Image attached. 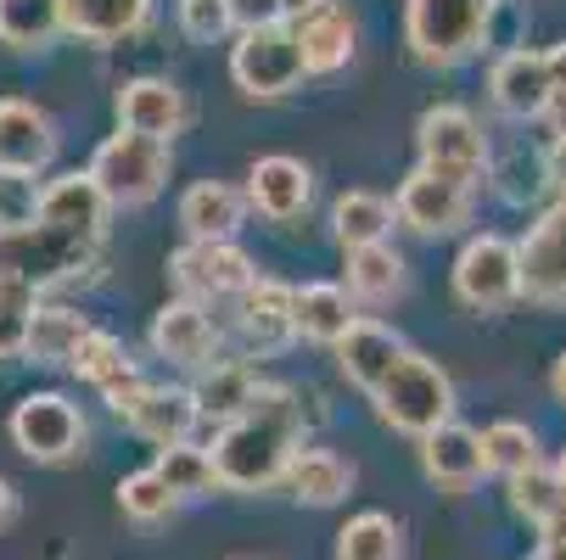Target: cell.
Returning <instances> with one entry per match:
<instances>
[{
  "label": "cell",
  "instance_id": "obj_1",
  "mask_svg": "<svg viewBox=\"0 0 566 560\" xmlns=\"http://www.w3.org/2000/svg\"><path fill=\"white\" fill-rule=\"evenodd\" d=\"M303 443V404L292 387L264 381V392L253 398V410L219 426L213 437V465H219V483L235 494H264L275 483H286V471L297 459Z\"/></svg>",
  "mask_w": 566,
  "mask_h": 560
},
{
  "label": "cell",
  "instance_id": "obj_2",
  "mask_svg": "<svg viewBox=\"0 0 566 560\" xmlns=\"http://www.w3.org/2000/svg\"><path fill=\"white\" fill-rule=\"evenodd\" d=\"M102 264V242L96 235H78L62 224H23V230H0V275H12L34 292L67 286L78 275H91Z\"/></svg>",
  "mask_w": 566,
  "mask_h": 560
},
{
  "label": "cell",
  "instance_id": "obj_3",
  "mask_svg": "<svg viewBox=\"0 0 566 560\" xmlns=\"http://www.w3.org/2000/svg\"><path fill=\"white\" fill-rule=\"evenodd\" d=\"M376 415L392 432H403V437H432L438 426L454 421V381H449V370L410 348L392 364V376L376 387Z\"/></svg>",
  "mask_w": 566,
  "mask_h": 560
},
{
  "label": "cell",
  "instance_id": "obj_4",
  "mask_svg": "<svg viewBox=\"0 0 566 560\" xmlns=\"http://www.w3.org/2000/svg\"><path fill=\"white\" fill-rule=\"evenodd\" d=\"M494 0H403V40L432 67L465 62L489 40Z\"/></svg>",
  "mask_w": 566,
  "mask_h": 560
},
{
  "label": "cell",
  "instance_id": "obj_5",
  "mask_svg": "<svg viewBox=\"0 0 566 560\" xmlns=\"http://www.w3.org/2000/svg\"><path fill=\"white\" fill-rule=\"evenodd\" d=\"M91 180L102 186V197L113 208H146L169 180V146L164 140H146V135H107L91 157Z\"/></svg>",
  "mask_w": 566,
  "mask_h": 560
},
{
  "label": "cell",
  "instance_id": "obj_6",
  "mask_svg": "<svg viewBox=\"0 0 566 560\" xmlns=\"http://www.w3.org/2000/svg\"><path fill=\"white\" fill-rule=\"evenodd\" d=\"M303 45H297V29L275 23V29H253L230 45V78L241 96L253 102H275V96H292L303 85Z\"/></svg>",
  "mask_w": 566,
  "mask_h": 560
},
{
  "label": "cell",
  "instance_id": "obj_7",
  "mask_svg": "<svg viewBox=\"0 0 566 560\" xmlns=\"http://www.w3.org/2000/svg\"><path fill=\"white\" fill-rule=\"evenodd\" d=\"M7 432H12L18 454L34 459V465H67V459L85 454V437H91L78 404H67L62 392H29V398H18Z\"/></svg>",
  "mask_w": 566,
  "mask_h": 560
},
{
  "label": "cell",
  "instance_id": "obj_8",
  "mask_svg": "<svg viewBox=\"0 0 566 560\" xmlns=\"http://www.w3.org/2000/svg\"><path fill=\"white\" fill-rule=\"evenodd\" d=\"M454 297L476 314H500L522 297V242L471 235L454 258Z\"/></svg>",
  "mask_w": 566,
  "mask_h": 560
},
{
  "label": "cell",
  "instance_id": "obj_9",
  "mask_svg": "<svg viewBox=\"0 0 566 560\" xmlns=\"http://www.w3.org/2000/svg\"><path fill=\"white\" fill-rule=\"evenodd\" d=\"M416 146H421V163L438 169V175H454V180H482V169H489V135H482V124L443 102V107H427L421 124H416Z\"/></svg>",
  "mask_w": 566,
  "mask_h": 560
},
{
  "label": "cell",
  "instance_id": "obj_10",
  "mask_svg": "<svg viewBox=\"0 0 566 560\" xmlns=\"http://www.w3.org/2000/svg\"><path fill=\"white\" fill-rule=\"evenodd\" d=\"M471 180H454V175H438L427 163H416L403 175L392 208H398V224L416 230V235H449L471 219Z\"/></svg>",
  "mask_w": 566,
  "mask_h": 560
},
{
  "label": "cell",
  "instance_id": "obj_11",
  "mask_svg": "<svg viewBox=\"0 0 566 560\" xmlns=\"http://www.w3.org/2000/svg\"><path fill=\"white\" fill-rule=\"evenodd\" d=\"M169 275H175V286H180L186 297H197V303L241 297V292L259 281L253 258L241 253L235 242H186V247L169 258Z\"/></svg>",
  "mask_w": 566,
  "mask_h": 560
},
{
  "label": "cell",
  "instance_id": "obj_12",
  "mask_svg": "<svg viewBox=\"0 0 566 560\" xmlns=\"http://www.w3.org/2000/svg\"><path fill=\"white\" fill-rule=\"evenodd\" d=\"M151 353L180 370H208L219 359V319L197 297H175L151 314Z\"/></svg>",
  "mask_w": 566,
  "mask_h": 560
},
{
  "label": "cell",
  "instance_id": "obj_13",
  "mask_svg": "<svg viewBox=\"0 0 566 560\" xmlns=\"http://www.w3.org/2000/svg\"><path fill=\"white\" fill-rule=\"evenodd\" d=\"M191 107H186V91L175 78H157V73H140L118 91V129L129 135H146V140H175L186 129Z\"/></svg>",
  "mask_w": 566,
  "mask_h": 560
},
{
  "label": "cell",
  "instance_id": "obj_14",
  "mask_svg": "<svg viewBox=\"0 0 566 560\" xmlns=\"http://www.w3.org/2000/svg\"><path fill=\"white\" fill-rule=\"evenodd\" d=\"M522 297L566 303V202L544 208L538 224L522 235Z\"/></svg>",
  "mask_w": 566,
  "mask_h": 560
},
{
  "label": "cell",
  "instance_id": "obj_15",
  "mask_svg": "<svg viewBox=\"0 0 566 560\" xmlns=\"http://www.w3.org/2000/svg\"><path fill=\"white\" fill-rule=\"evenodd\" d=\"M292 303H297V286H286V281H264V275H259L248 292H241V303H235V326H241V337H248V353L270 359V353H281V348L297 337Z\"/></svg>",
  "mask_w": 566,
  "mask_h": 560
},
{
  "label": "cell",
  "instance_id": "obj_16",
  "mask_svg": "<svg viewBox=\"0 0 566 560\" xmlns=\"http://www.w3.org/2000/svg\"><path fill=\"white\" fill-rule=\"evenodd\" d=\"M489 96L505 118H544L555 102V78L544 51H505L489 73Z\"/></svg>",
  "mask_w": 566,
  "mask_h": 560
},
{
  "label": "cell",
  "instance_id": "obj_17",
  "mask_svg": "<svg viewBox=\"0 0 566 560\" xmlns=\"http://www.w3.org/2000/svg\"><path fill=\"white\" fill-rule=\"evenodd\" d=\"M56 157V124L40 102H23V96H7L0 102V169H23V175H40Z\"/></svg>",
  "mask_w": 566,
  "mask_h": 560
},
{
  "label": "cell",
  "instance_id": "obj_18",
  "mask_svg": "<svg viewBox=\"0 0 566 560\" xmlns=\"http://www.w3.org/2000/svg\"><path fill=\"white\" fill-rule=\"evenodd\" d=\"M403 353H410V348H403V337H398L392 326H381V319H365V314L354 319L348 337L337 342L343 376H348L359 392H370V398H376V387L392 376V364H398Z\"/></svg>",
  "mask_w": 566,
  "mask_h": 560
},
{
  "label": "cell",
  "instance_id": "obj_19",
  "mask_svg": "<svg viewBox=\"0 0 566 560\" xmlns=\"http://www.w3.org/2000/svg\"><path fill=\"white\" fill-rule=\"evenodd\" d=\"M248 191L230 186V180H197L180 197V224H186V242H235L241 219H248Z\"/></svg>",
  "mask_w": 566,
  "mask_h": 560
},
{
  "label": "cell",
  "instance_id": "obj_20",
  "mask_svg": "<svg viewBox=\"0 0 566 560\" xmlns=\"http://www.w3.org/2000/svg\"><path fill=\"white\" fill-rule=\"evenodd\" d=\"M197 421H202V404H197V392H191V387H146V398L124 415V426L140 432L146 443H157V448L191 443Z\"/></svg>",
  "mask_w": 566,
  "mask_h": 560
},
{
  "label": "cell",
  "instance_id": "obj_21",
  "mask_svg": "<svg viewBox=\"0 0 566 560\" xmlns=\"http://www.w3.org/2000/svg\"><path fill=\"white\" fill-rule=\"evenodd\" d=\"M421 471L432 476L438 488L465 494L476 476L489 471V454H482V432H471V426H460V421L438 426L432 437H421Z\"/></svg>",
  "mask_w": 566,
  "mask_h": 560
},
{
  "label": "cell",
  "instance_id": "obj_22",
  "mask_svg": "<svg viewBox=\"0 0 566 560\" xmlns=\"http://www.w3.org/2000/svg\"><path fill=\"white\" fill-rule=\"evenodd\" d=\"M308 197H314V175L297 163V157H259L253 163V175H248V202H253V213H264V219H275V224H286V219H297L303 208H308Z\"/></svg>",
  "mask_w": 566,
  "mask_h": 560
},
{
  "label": "cell",
  "instance_id": "obj_23",
  "mask_svg": "<svg viewBox=\"0 0 566 560\" xmlns=\"http://www.w3.org/2000/svg\"><path fill=\"white\" fill-rule=\"evenodd\" d=\"M191 392L202 404V421H224L230 426V421H241L253 410V398L264 392V381H259V370L248 359H213L208 370H197Z\"/></svg>",
  "mask_w": 566,
  "mask_h": 560
},
{
  "label": "cell",
  "instance_id": "obj_24",
  "mask_svg": "<svg viewBox=\"0 0 566 560\" xmlns=\"http://www.w3.org/2000/svg\"><path fill=\"white\" fill-rule=\"evenodd\" d=\"M151 18V0H62V29L85 45H118L140 34Z\"/></svg>",
  "mask_w": 566,
  "mask_h": 560
},
{
  "label": "cell",
  "instance_id": "obj_25",
  "mask_svg": "<svg viewBox=\"0 0 566 560\" xmlns=\"http://www.w3.org/2000/svg\"><path fill=\"white\" fill-rule=\"evenodd\" d=\"M107 213H113V202L102 197L91 169L85 175H56L45 186V208H40L45 224H62V230H78V235H96V242H102V235H107Z\"/></svg>",
  "mask_w": 566,
  "mask_h": 560
},
{
  "label": "cell",
  "instance_id": "obj_26",
  "mask_svg": "<svg viewBox=\"0 0 566 560\" xmlns=\"http://www.w3.org/2000/svg\"><path fill=\"white\" fill-rule=\"evenodd\" d=\"M297 45H303L308 73H337V67H348V62H354V45H359V29H354V18H348L343 0H326L319 12H308V18L297 23Z\"/></svg>",
  "mask_w": 566,
  "mask_h": 560
},
{
  "label": "cell",
  "instance_id": "obj_27",
  "mask_svg": "<svg viewBox=\"0 0 566 560\" xmlns=\"http://www.w3.org/2000/svg\"><path fill=\"white\" fill-rule=\"evenodd\" d=\"M292 319H297V337H303V342L337 348L359 314H354V303H348V286H337V281H308V286H297Z\"/></svg>",
  "mask_w": 566,
  "mask_h": 560
},
{
  "label": "cell",
  "instance_id": "obj_28",
  "mask_svg": "<svg viewBox=\"0 0 566 560\" xmlns=\"http://www.w3.org/2000/svg\"><path fill=\"white\" fill-rule=\"evenodd\" d=\"M286 488H292L297 505H314V510L343 505L348 488H354V465L332 448H297V459L286 471Z\"/></svg>",
  "mask_w": 566,
  "mask_h": 560
},
{
  "label": "cell",
  "instance_id": "obj_29",
  "mask_svg": "<svg viewBox=\"0 0 566 560\" xmlns=\"http://www.w3.org/2000/svg\"><path fill=\"white\" fill-rule=\"evenodd\" d=\"M91 331H96V326H91L78 308H67V303H40L23 359H34V364H73L78 348L91 342Z\"/></svg>",
  "mask_w": 566,
  "mask_h": 560
},
{
  "label": "cell",
  "instance_id": "obj_30",
  "mask_svg": "<svg viewBox=\"0 0 566 560\" xmlns=\"http://www.w3.org/2000/svg\"><path fill=\"white\" fill-rule=\"evenodd\" d=\"M398 208L376 191H343L337 208H332V230H337V242L354 253V247H381L387 242V230H392Z\"/></svg>",
  "mask_w": 566,
  "mask_h": 560
},
{
  "label": "cell",
  "instance_id": "obj_31",
  "mask_svg": "<svg viewBox=\"0 0 566 560\" xmlns=\"http://www.w3.org/2000/svg\"><path fill=\"white\" fill-rule=\"evenodd\" d=\"M62 29V0H0V45L45 51Z\"/></svg>",
  "mask_w": 566,
  "mask_h": 560
},
{
  "label": "cell",
  "instance_id": "obj_32",
  "mask_svg": "<svg viewBox=\"0 0 566 560\" xmlns=\"http://www.w3.org/2000/svg\"><path fill=\"white\" fill-rule=\"evenodd\" d=\"M164 483L180 494V499H202L219 483V465H213V448H197V443H175V448H157V465H151Z\"/></svg>",
  "mask_w": 566,
  "mask_h": 560
},
{
  "label": "cell",
  "instance_id": "obj_33",
  "mask_svg": "<svg viewBox=\"0 0 566 560\" xmlns=\"http://www.w3.org/2000/svg\"><path fill=\"white\" fill-rule=\"evenodd\" d=\"M403 292V258L381 242V247H354L348 253V297L365 303H387Z\"/></svg>",
  "mask_w": 566,
  "mask_h": 560
},
{
  "label": "cell",
  "instance_id": "obj_34",
  "mask_svg": "<svg viewBox=\"0 0 566 560\" xmlns=\"http://www.w3.org/2000/svg\"><path fill=\"white\" fill-rule=\"evenodd\" d=\"M511 505H516V516H522V521H533L538 532H544L549 521H560V516H566L560 471H555V465H533V471L511 476Z\"/></svg>",
  "mask_w": 566,
  "mask_h": 560
},
{
  "label": "cell",
  "instance_id": "obj_35",
  "mask_svg": "<svg viewBox=\"0 0 566 560\" xmlns=\"http://www.w3.org/2000/svg\"><path fill=\"white\" fill-rule=\"evenodd\" d=\"M337 560H403V532L392 516L365 510L337 532Z\"/></svg>",
  "mask_w": 566,
  "mask_h": 560
},
{
  "label": "cell",
  "instance_id": "obj_36",
  "mask_svg": "<svg viewBox=\"0 0 566 560\" xmlns=\"http://www.w3.org/2000/svg\"><path fill=\"white\" fill-rule=\"evenodd\" d=\"M118 510L129 521H140V527H157V521H169L180 510V494L146 465V471H129L124 483H118Z\"/></svg>",
  "mask_w": 566,
  "mask_h": 560
},
{
  "label": "cell",
  "instance_id": "obj_37",
  "mask_svg": "<svg viewBox=\"0 0 566 560\" xmlns=\"http://www.w3.org/2000/svg\"><path fill=\"white\" fill-rule=\"evenodd\" d=\"M482 454H489V471H500L505 483L522 476V471H533V465H544L538 459V437H533L527 421H494L489 432H482Z\"/></svg>",
  "mask_w": 566,
  "mask_h": 560
},
{
  "label": "cell",
  "instance_id": "obj_38",
  "mask_svg": "<svg viewBox=\"0 0 566 560\" xmlns=\"http://www.w3.org/2000/svg\"><path fill=\"white\" fill-rule=\"evenodd\" d=\"M34 314H40V292L0 275V359H18L29 353V331H34Z\"/></svg>",
  "mask_w": 566,
  "mask_h": 560
},
{
  "label": "cell",
  "instance_id": "obj_39",
  "mask_svg": "<svg viewBox=\"0 0 566 560\" xmlns=\"http://www.w3.org/2000/svg\"><path fill=\"white\" fill-rule=\"evenodd\" d=\"M40 208H45V186L23 169H0V230H23V224H40Z\"/></svg>",
  "mask_w": 566,
  "mask_h": 560
},
{
  "label": "cell",
  "instance_id": "obj_40",
  "mask_svg": "<svg viewBox=\"0 0 566 560\" xmlns=\"http://www.w3.org/2000/svg\"><path fill=\"white\" fill-rule=\"evenodd\" d=\"M78 381H91V387H107L118 370H129V353H124V342L113 337V331H91V342L78 348V359L67 364Z\"/></svg>",
  "mask_w": 566,
  "mask_h": 560
},
{
  "label": "cell",
  "instance_id": "obj_41",
  "mask_svg": "<svg viewBox=\"0 0 566 560\" xmlns=\"http://www.w3.org/2000/svg\"><path fill=\"white\" fill-rule=\"evenodd\" d=\"M180 29L197 45H219L235 29V12H230V0H180Z\"/></svg>",
  "mask_w": 566,
  "mask_h": 560
},
{
  "label": "cell",
  "instance_id": "obj_42",
  "mask_svg": "<svg viewBox=\"0 0 566 560\" xmlns=\"http://www.w3.org/2000/svg\"><path fill=\"white\" fill-rule=\"evenodd\" d=\"M230 12H235V29H241V34L286 23V18H281V0H230Z\"/></svg>",
  "mask_w": 566,
  "mask_h": 560
},
{
  "label": "cell",
  "instance_id": "obj_43",
  "mask_svg": "<svg viewBox=\"0 0 566 560\" xmlns=\"http://www.w3.org/2000/svg\"><path fill=\"white\" fill-rule=\"evenodd\" d=\"M544 180H549V191L566 202V135L544 146Z\"/></svg>",
  "mask_w": 566,
  "mask_h": 560
},
{
  "label": "cell",
  "instance_id": "obj_44",
  "mask_svg": "<svg viewBox=\"0 0 566 560\" xmlns=\"http://www.w3.org/2000/svg\"><path fill=\"white\" fill-rule=\"evenodd\" d=\"M538 560H566V516L544 527V543H538Z\"/></svg>",
  "mask_w": 566,
  "mask_h": 560
},
{
  "label": "cell",
  "instance_id": "obj_45",
  "mask_svg": "<svg viewBox=\"0 0 566 560\" xmlns=\"http://www.w3.org/2000/svg\"><path fill=\"white\" fill-rule=\"evenodd\" d=\"M319 7H326V0H281V18H286V29H297L308 12H319Z\"/></svg>",
  "mask_w": 566,
  "mask_h": 560
},
{
  "label": "cell",
  "instance_id": "obj_46",
  "mask_svg": "<svg viewBox=\"0 0 566 560\" xmlns=\"http://www.w3.org/2000/svg\"><path fill=\"white\" fill-rule=\"evenodd\" d=\"M544 62H549L555 91H566V40H560V45H549V51H544Z\"/></svg>",
  "mask_w": 566,
  "mask_h": 560
},
{
  "label": "cell",
  "instance_id": "obj_47",
  "mask_svg": "<svg viewBox=\"0 0 566 560\" xmlns=\"http://www.w3.org/2000/svg\"><path fill=\"white\" fill-rule=\"evenodd\" d=\"M12 521H18V488L0 476V527H12Z\"/></svg>",
  "mask_w": 566,
  "mask_h": 560
},
{
  "label": "cell",
  "instance_id": "obj_48",
  "mask_svg": "<svg viewBox=\"0 0 566 560\" xmlns=\"http://www.w3.org/2000/svg\"><path fill=\"white\" fill-rule=\"evenodd\" d=\"M544 124L555 129V140L566 135V91H555V102H549V113H544Z\"/></svg>",
  "mask_w": 566,
  "mask_h": 560
},
{
  "label": "cell",
  "instance_id": "obj_49",
  "mask_svg": "<svg viewBox=\"0 0 566 560\" xmlns=\"http://www.w3.org/2000/svg\"><path fill=\"white\" fill-rule=\"evenodd\" d=\"M549 392H555L560 404H566V353H560V359L549 364Z\"/></svg>",
  "mask_w": 566,
  "mask_h": 560
},
{
  "label": "cell",
  "instance_id": "obj_50",
  "mask_svg": "<svg viewBox=\"0 0 566 560\" xmlns=\"http://www.w3.org/2000/svg\"><path fill=\"white\" fill-rule=\"evenodd\" d=\"M555 471H560V488H566V454H560V459H555Z\"/></svg>",
  "mask_w": 566,
  "mask_h": 560
}]
</instances>
